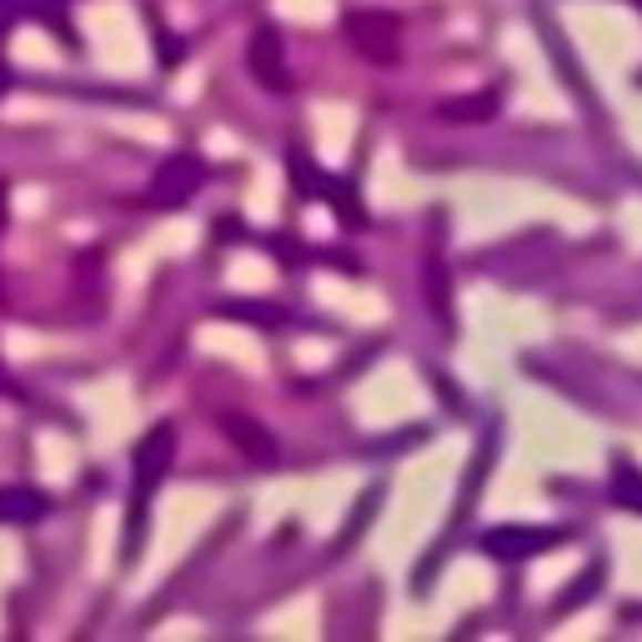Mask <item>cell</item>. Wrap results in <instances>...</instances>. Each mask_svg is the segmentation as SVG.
I'll return each mask as SVG.
<instances>
[{
	"label": "cell",
	"mask_w": 642,
	"mask_h": 642,
	"mask_svg": "<svg viewBox=\"0 0 642 642\" xmlns=\"http://www.w3.org/2000/svg\"><path fill=\"white\" fill-rule=\"evenodd\" d=\"M548 542H552V532H517V527H507V532H487L482 548L507 558V552H532V548H548Z\"/></svg>",
	"instance_id": "7a4b0ae2"
},
{
	"label": "cell",
	"mask_w": 642,
	"mask_h": 642,
	"mask_svg": "<svg viewBox=\"0 0 642 642\" xmlns=\"http://www.w3.org/2000/svg\"><path fill=\"white\" fill-rule=\"evenodd\" d=\"M347 35H351V45H357L361 55H371V61H397L401 31H397V21H391V16H377V11L347 16Z\"/></svg>",
	"instance_id": "6da1fadb"
},
{
	"label": "cell",
	"mask_w": 642,
	"mask_h": 642,
	"mask_svg": "<svg viewBox=\"0 0 642 642\" xmlns=\"http://www.w3.org/2000/svg\"><path fill=\"white\" fill-rule=\"evenodd\" d=\"M618 497H622V502H632V507H642V492H628V487H618Z\"/></svg>",
	"instance_id": "277c9868"
},
{
	"label": "cell",
	"mask_w": 642,
	"mask_h": 642,
	"mask_svg": "<svg viewBox=\"0 0 642 642\" xmlns=\"http://www.w3.org/2000/svg\"><path fill=\"white\" fill-rule=\"evenodd\" d=\"M497 95H472V101H457V105H442V116L457 121V116H492Z\"/></svg>",
	"instance_id": "3957f363"
}]
</instances>
